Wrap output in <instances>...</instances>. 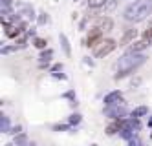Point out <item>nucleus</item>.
<instances>
[{
	"instance_id": "1",
	"label": "nucleus",
	"mask_w": 152,
	"mask_h": 146,
	"mask_svg": "<svg viewBox=\"0 0 152 146\" xmlns=\"http://www.w3.org/2000/svg\"><path fill=\"white\" fill-rule=\"evenodd\" d=\"M152 15V0H136L128 4L123 11V17L128 22H141Z\"/></svg>"
},
{
	"instance_id": "2",
	"label": "nucleus",
	"mask_w": 152,
	"mask_h": 146,
	"mask_svg": "<svg viewBox=\"0 0 152 146\" xmlns=\"http://www.w3.org/2000/svg\"><path fill=\"white\" fill-rule=\"evenodd\" d=\"M143 62H145V55L143 53H132V51L125 53L123 57L119 59V62H117V75H115V78H121V77L128 75V73H132Z\"/></svg>"
},
{
	"instance_id": "3",
	"label": "nucleus",
	"mask_w": 152,
	"mask_h": 146,
	"mask_svg": "<svg viewBox=\"0 0 152 146\" xmlns=\"http://www.w3.org/2000/svg\"><path fill=\"white\" fill-rule=\"evenodd\" d=\"M115 40H112V38H106V40H103L101 44H99V48H95V57L97 59H103V57H106V55H110L114 49H115Z\"/></svg>"
},
{
	"instance_id": "4",
	"label": "nucleus",
	"mask_w": 152,
	"mask_h": 146,
	"mask_svg": "<svg viewBox=\"0 0 152 146\" xmlns=\"http://www.w3.org/2000/svg\"><path fill=\"white\" fill-rule=\"evenodd\" d=\"M103 31L99 29V28H94L90 33H88V38H86V46H90V48H94V46H97V44H101L103 40Z\"/></svg>"
},
{
	"instance_id": "5",
	"label": "nucleus",
	"mask_w": 152,
	"mask_h": 146,
	"mask_svg": "<svg viewBox=\"0 0 152 146\" xmlns=\"http://www.w3.org/2000/svg\"><path fill=\"white\" fill-rule=\"evenodd\" d=\"M112 26H114L112 18L103 17V18H99V22H97V26H95V28H99L101 31H110V29H112Z\"/></svg>"
},
{
	"instance_id": "6",
	"label": "nucleus",
	"mask_w": 152,
	"mask_h": 146,
	"mask_svg": "<svg viewBox=\"0 0 152 146\" xmlns=\"http://www.w3.org/2000/svg\"><path fill=\"white\" fill-rule=\"evenodd\" d=\"M148 40H139V42H136V44H132V48H130V51H132V53H139L141 49H143V48H147L148 46Z\"/></svg>"
},
{
	"instance_id": "7",
	"label": "nucleus",
	"mask_w": 152,
	"mask_h": 146,
	"mask_svg": "<svg viewBox=\"0 0 152 146\" xmlns=\"http://www.w3.org/2000/svg\"><path fill=\"white\" fill-rule=\"evenodd\" d=\"M59 40H61V44H62V49H64V53L68 55H72V49H70V42H68V38H66V35H62L61 33V37H59Z\"/></svg>"
},
{
	"instance_id": "8",
	"label": "nucleus",
	"mask_w": 152,
	"mask_h": 146,
	"mask_svg": "<svg viewBox=\"0 0 152 146\" xmlns=\"http://www.w3.org/2000/svg\"><path fill=\"white\" fill-rule=\"evenodd\" d=\"M134 37H136V29H128V31L125 33V37L121 38V44H128V42L132 40Z\"/></svg>"
},
{
	"instance_id": "9",
	"label": "nucleus",
	"mask_w": 152,
	"mask_h": 146,
	"mask_svg": "<svg viewBox=\"0 0 152 146\" xmlns=\"http://www.w3.org/2000/svg\"><path fill=\"white\" fill-rule=\"evenodd\" d=\"M115 99H121V93H119V92L110 93V95H108V97L104 99V102H106V104H114V100H115Z\"/></svg>"
},
{
	"instance_id": "10",
	"label": "nucleus",
	"mask_w": 152,
	"mask_h": 146,
	"mask_svg": "<svg viewBox=\"0 0 152 146\" xmlns=\"http://www.w3.org/2000/svg\"><path fill=\"white\" fill-rule=\"evenodd\" d=\"M6 28H7V29H6L7 37H15V35H18V29H17L15 26H7V24H6Z\"/></svg>"
},
{
	"instance_id": "11",
	"label": "nucleus",
	"mask_w": 152,
	"mask_h": 146,
	"mask_svg": "<svg viewBox=\"0 0 152 146\" xmlns=\"http://www.w3.org/2000/svg\"><path fill=\"white\" fill-rule=\"evenodd\" d=\"M51 57H53V51H51V49H48V51H44V53H40V60H42V62H44V60H46V62L51 60Z\"/></svg>"
},
{
	"instance_id": "12",
	"label": "nucleus",
	"mask_w": 152,
	"mask_h": 146,
	"mask_svg": "<svg viewBox=\"0 0 152 146\" xmlns=\"http://www.w3.org/2000/svg\"><path fill=\"white\" fill-rule=\"evenodd\" d=\"M104 2L106 0H90V7H101L104 6Z\"/></svg>"
},
{
	"instance_id": "13",
	"label": "nucleus",
	"mask_w": 152,
	"mask_h": 146,
	"mask_svg": "<svg viewBox=\"0 0 152 146\" xmlns=\"http://www.w3.org/2000/svg\"><path fill=\"white\" fill-rule=\"evenodd\" d=\"M46 44H48V42H46L44 38H35V46L40 48V49H42V48H46Z\"/></svg>"
},
{
	"instance_id": "14",
	"label": "nucleus",
	"mask_w": 152,
	"mask_h": 146,
	"mask_svg": "<svg viewBox=\"0 0 152 146\" xmlns=\"http://www.w3.org/2000/svg\"><path fill=\"white\" fill-rule=\"evenodd\" d=\"M143 37H145V40H150V38H152V26L145 31V35H143Z\"/></svg>"
},
{
	"instance_id": "15",
	"label": "nucleus",
	"mask_w": 152,
	"mask_h": 146,
	"mask_svg": "<svg viewBox=\"0 0 152 146\" xmlns=\"http://www.w3.org/2000/svg\"><path fill=\"white\" fill-rule=\"evenodd\" d=\"M39 22H42V24H44V22H48V15H46V13H40V18H39Z\"/></svg>"
},
{
	"instance_id": "16",
	"label": "nucleus",
	"mask_w": 152,
	"mask_h": 146,
	"mask_svg": "<svg viewBox=\"0 0 152 146\" xmlns=\"http://www.w3.org/2000/svg\"><path fill=\"white\" fill-rule=\"evenodd\" d=\"M145 111H147V108H139V110H136V111H134V117H136V115H141V113H145Z\"/></svg>"
}]
</instances>
